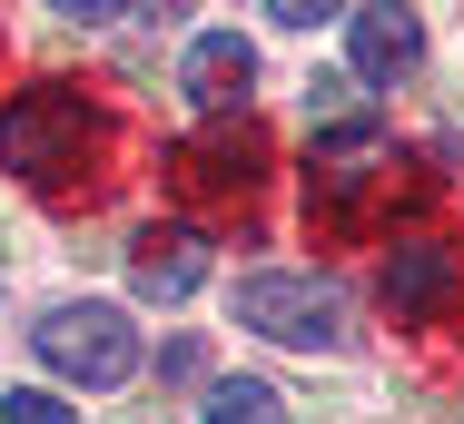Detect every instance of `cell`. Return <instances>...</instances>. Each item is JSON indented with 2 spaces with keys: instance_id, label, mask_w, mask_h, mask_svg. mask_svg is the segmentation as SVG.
<instances>
[{
  "instance_id": "6da1fadb",
  "label": "cell",
  "mask_w": 464,
  "mask_h": 424,
  "mask_svg": "<svg viewBox=\"0 0 464 424\" xmlns=\"http://www.w3.org/2000/svg\"><path fill=\"white\" fill-rule=\"evenodd\" d=\"M99 149H109V119H99L90 89H70V80H40V89H20V99L0 109V169H20L30 188L90 178Z\"/></svg>"
},
{
  "instance_id": "7a4b0ae2",
  "label": "cell",
  "mask_w": 464,
  "mask_h": 424,
  "mask_svg": "<svg viewBox=\"0 0 464 424\" xmlns=\"http://www.w3.org/2000/svg\"><path fill=\"white\" fill-rule=\"evenodd\" d=\"M40 365H50V375H60V385H129V375H139V326H129V316H119V306H50V316H40Z\"/></svg>"
},
{
  "instance_id": "3957f363",
  "label": "cell",
  "mask_w": 464,
  "mask_h": 424,
  "mask_svg": "<svg viewBox=\"0 0 464 424\" xmlns=\"http://www.w3.org/2000/svg\"><path fill=\"white\" fill-rule=\"evenodd\" d=\"M385 169H395V149H385L375 119H336V129H316V159H306V217L356 227V198H366Z\"/></svg>"
},
{
  "instance_id": "277c9868",
  "label": "cell",
  "mask_w": 464,
  "mask_h": 424,
  "mask_svg": "<svg viewBox=\"0 0 464 424\" xmlns=\"http://www.w3.org/2000/svg\"><path fill=\"white\" fill-rule=\"evenodd\" d=\"M237 326H257V336H277V345H346V306H336L326 276L267 266V276L237 286Z\"/></svg>"
},
{
  "instance_id": "5b68a950",
  "label": "cell",
  "mask_w": 464,
  "mask_h": 424,
  "mask_svg": "<svg viewBox=\"0 0 464 424\" xmlns=\"http://www.w3.org/2000/svg\"><path fill=\"white\" fill-rule=\"evenodd\" d=\"M455 296H464V256L445 237H395V256H385V306L405 326H435Z\"/></svg>"
},
{
  "instance_id": "8992f818",
  "label": "cell",
  "mask_w": 464,
  "mask_h": 424,
  "mask_svg": "<svg viewBox=\"0 0 464 424\" xmlns=\"http://www.w3.org/2000/svg\"><path fill=\"white\" fill-rule=\"evenodd\" d=\"M179 89L208 119H227V109H247V89H257V50H247L237 30H198L188 60H179Z\"/></svg>"
},
{
  "instance_id": "52a82bcc",
  "label": "cell",
  "mask_w": 464,
  "mask_h": 424,
  "mask_svg": "<svg viewBox=\"0 0 464 424\" xmlns=\"http://www.w3.org/2000/svg\"><path fill=\"white\" fill-rule=\"evenodd\" d=\"M198 276H208V237H198V227H149V237L129 247V286H139L149 306L198 296Z\"/></svg>"
},
{
  "instance_id": "ba28073f",
  "label": "cell",
  "mask_w": 464,
  "mask_h": 424,
  "mask_svg": "<svg viewBox=\"0 0 464 424\" xmlns=\"http://www.w3.org/2000/svg\"><path fill=\"white\" fill-rule=\"evenodd\" d=\"M346 50H356V80H405L415 60H425V30H415V10H346Z\"/></svg>"
},
{
  "instance_id": "9c48e42d",
  "label": "cell",
  "mask_w": 464,
  "mask_h": 424,
  "mask_svg": "<svg viewBox=\"0 0 464 424\" xmlns=\"http://www.w3.org/2000/svg\"><path fill=\"white\" fill-rule=\"evenodd\" d=\"M188 188H208V198H247L257 178H267V139L237 119V129H218V139H198V149H179Z\"/></svg>"
},
{
  "instance_id": "30bf717a",
  "label": "cell",
  "mask_w": 464,
  "mask_h": 424,
  "mask_svg": "<svg viewBox=\"0 0 464 424\" xmlns=\"http://www.w3.org/2000/svg\"><path fill=\"white\" fill-rule=\"evenodd\" d=\"M208 424H286V395L267 375H227V385H208Z\"/></svg>"
},
{
  "instance_id": "8fae6325",
  "label": "cell",
  "mask_w": 464,
  "mask_h": 424,
  "mask_svg": "<svg viewBox=\"0 0 464 424\" xmlns=\"http://www.w3.org/2000/svg\"><path fill=\"white\" fill-rule=\"evenodd\" d=\"M0 424H80V405L50 395V385H10V395H0Z\"/></svg>"
}]
</instances>
